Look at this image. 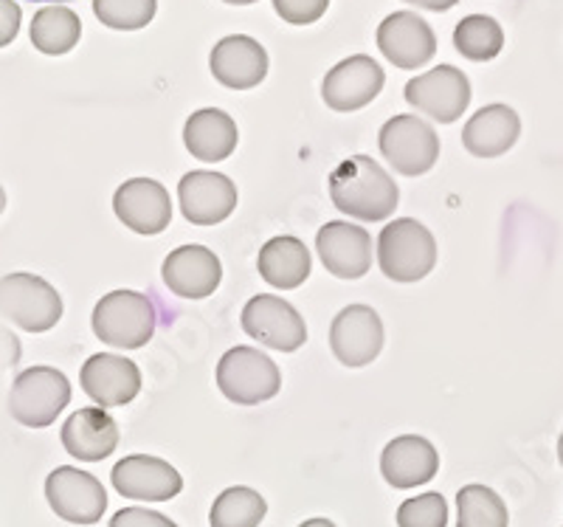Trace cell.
<instances>
[{
	"mask_svg": "<svg viewBox=\"0 0 563 527\" xmlns=\"http://www.w3.org/2000/svg\"><path fill=\"white\" fill-rule=\"evenodd\" d=\"M85 395L102 409L113 406H128L139 398L141 393V370L135 361L115 353L90 355L79 373Z\"/></svg>",
	"mask_w": 563,
	"mask_h": 527,
	"instance_id": "18",
	"label": "cell"
},
{
	"mask_svg": "<svg viewBox=\"0 0 563 527\" xmlns=\"http://www.w3.org/2000/svg\"><path fill=\"white\" fill-rule=\"evenodd\" d=\"M256 268H260V277L271 288L294 290L299 285H305V279L310 277L313 260H310L308 245L301 243L299 238H294V234H279V238H271L260 249Z\"/></svg>",
	"mask_w": 563,
	"mask_h": 527,
	"instance_id": "25",
	"label": "cell"
},
{
	"mask_svg": "<svg viewBox=\"0 0 563 527\" xmlns=\"http://www.w3.org/2000/svg\"><path fill=\"white\" fill-rule=\"evenodd\" d=\"M223 3H229V7H251L256 0H223Z\"/></svg>",
	"mask_w": 563,
	"mask_h": 527,
	"instance_id": "37",
	"label": "cell"
},
{
	"mask_svg": "<svg viewBox=\"0 0 563 527\" xmlns=\"http://www.w3.org/2000/svg\"><path fill=\"white\" fill-rule=\"evenodd\" d=\"M110 527H178L169 516L147 508H122L110 519Z\"/></svg>",
	"mask_w": 563,
	"mask_h": 527,
	"instance_id": "33",
	"label": "cell"
},
{
	"mask_svg": "<svg viewBox=\"0 0 563 527\" xmlns=\"http://www.w3.org/2000/svg\"><path fill=\"white\" fill-rule=\"evenodd\" d=\"M440 471V451L420 435H400L380 454V474L397 491L420 488Z\"/></svg>",
	"mask_w": 563,
	"mask_h": 527,
	"instance_id": "21",
	"label": "cell"
},
{
	"mask_svg": "<svg viewBox=\"0 0 563 527\" xmlns=\"http://www.w3.org/2000/svg\"><path fill=\"white\" fill-rule=\"evenodd\" d=\"M397 527H449V502L437 491L411 496L397 508Z\"/></svg>",
	"mask_w": 563,
	"mask_h": 527,
	"instance_id": "31",
	"label": "cell"
},
{
	"mask_svg": "<svg viewBox=\"0 0 563 527\" xmlns=\"http://www.w3.org/2000/svg\"><path fill=\"white\" fill-rule=\"evenodd\" d=\"M161 277L180 299H206L223 283V263L206 245H180L161 263Z\"/></svg>",
	"mask_w": 563,
	"mask_h": 527,
	"instance_id": "19",
	"label": "cell"
},
{
	"mask_svg": "<svg viewBox=\"0 0 563 527\" xmlns=\"http://www.w3.org/2000/svg\"><path fill=\"white\" fill-rule=\"evenodd\" d=\"M330 200L346 218L380 223L395 215L400 204V189L375 158L350 155L330 175Z\"/></svg>",
	"mask_w": 563,
	"mask_h": 527,
	"instance_id": "1",
	"label": "cell"
},
{
	"mask_svg": "<svg viewBox=\"0 0 563 527\" xmlns=\"http://www.w3.org/2000/svg\"><path fill=\"white\" fill-rule=\"evenodd\" d=\"M45 499L70 525H97L108 510V491L97 476L74 465H59L45 480Z\"/></svg>",
	"mask_w": 563,
	"mask_h": 527,
	"instance_id": "10",
	"label": "cell"
},
{
	"mask_svg": "<svg viewBox=\"0 0 563 527\" xmlns=\"http://www.w3.org/2000/svg\"><path fill=\"white\" fill-rule=\"evenodd\" d=\"M110 483L128 499L169 502L184 491V476L167 460L150 454H130L113 465Z\"/></svg>",
	"mask_w": 563,
	"mask_h": 527,
	"instance_id": "15",
	"label": "cell"
},
{
	"mask_svg": "<svg viewBox=\"0 0 563 527\" xmlns=\"http://www.w3.org/2000/svg\"><path fill=\"white\" fill-rule=\"evenodd\" d=\"M330 350L350 370L372 364L384 350V322L369 305H350L339 310L330 325Z\"/></svg>",
	"mask_w": 563,
	"mask_h": 527,
	"instance_id": "12",
	"label": "cell"
},
{
	"mask_svg": "<svg viewBox=\"0 0 563 527\" xmlns=\"http://www.w3.org/2000/svg\"><path fill=\"white\" fill-rule=\"evenodd\" d=\"M378 150L395 173L417 178L434 169L440 158V135L415 113H400L380 128Z\"/></svg>",
	"mask_w": 563,
	"mask_h": 527,
	"instance_id": "7",
	"label": "cell"
},
{
	"mask_svg": "<svg viewBox=\"0 0 563 527\" xmlns=\"http://www.w3.org/2000/svg\"><path fill=\"white\" fill-rule=\"evenodd\" d=\"M274 9L290 26H310L330 9V0H274Z\"/></svg>",
	"mask_w": 563,
	"mask_h": 527,
	"instance_id": "32",
	"label": "cell"
},
{
	"mask_svg": "<svg viewBox=\"0 0 563 527\" xmlns=\"http://www.w3.org/2000/svg\"><path fill=\"white\" fill-rule=\"evenodd\" d=\"M558 460H561L563 465V431H561V438H558Z\"/></svg>",
	"mask_w": 563,
	"mask_h": 527,
	"instance_id": "38",
	"label": "cell"
},
{
	"mask_svg": "<svg viewBox=\"0 0 563 527\" xmlns=\"http://www.w3.org/2000/svg\"><path fill=\"white\" fill-rule=\"evenodd\" d=\"M265 514H268V502L260 491L245 488V485H234L225 488L223 494L214 499L209 510L211 527H260Z\"/></svg>",
	"mask_w": 563,
	"mask_h": 527,
	"instance_id": "28",
	"label": "cell"
},
{
	"mask_svg": "<svg viewBox=\"0 0 563 527\" xmlns=\"http://www.w3.org/2000/svg\"><path fill=\"white\" fill-rule=\"evenodd\" d=\"M70 404V381L57 366H29L14 378L9 393V415L26 429H45Z\"/></svg>",
	"mask_w": 563,
	"mask_h": 527,
	"instance_id": "4",
	"label": "cell"
},
{
	"mask_svg": "<svg viewBox=\"0 0 563 527\" xmlns=\"http://www.w3.org/2000/svg\"><path fill=\"white\" fill-rule=\"evenodd\" d=\"M299 527H335V521L324 519V516H316V519H308V521H301Z\"/></svg>",
	"mask_w": 563,
	"mask_h": 527,
	"instance_id": "36",
	"label": "cell"
},
{
	"mask_svg": "<svg viewBox=\"0 0 563 527\" xmlns=\"http://www.w3.org/2000/svg\"><path fill=\"white\" fill-rule=\"evenodd\" d=\"M268 52L249 34H229L214 43L209 54V72L223 88L251 90L268 77Z\"/></svg>",
	"mask_w": 563,
	"mask_h": 527,
	"instance_id": "20",
	"label": "cell"
},
{
	"mask_svg": "<svg viewBox=\"0 0 563 527\" xmlns=\"http://www.w3.org/2000/svg\"><path fill=\"white\" fill-rule=\"evenodd\" d=\"M20 23H23V12L14 0H0V48H7L14 43L20 34Z\"/></svg>",
	"mask_w": 563,
	"mask_h": 527,
	"instance_id": "34",
	"label": "cell"
},
{
	"mask_svg": "<svg viewBox=\"0 0 563 527\" xmlns=\"http://www.w3.org/2000/svg\"><path fill=\"white\" fill-rule=\"evenodd\" d=\"M180 212L195 226H218L238 209V184L214 169H192L178 184Z\"/></svg>",
	"mask_w": 563,
	"mask_h": 527,
	"instance_id": "14",
	"label": "cell"
},
{
	"mask_svg": "<svg viewBox=\"0 0 563 527\" xmlns=\"http://www.w3.org/2000/svg\"><path fill=\"white\" fill-rule=\"evenodd\" d=\"M158 314L147 294L119 288L104 294L90 316L97 339L115 350H139L155 336Z\"/></svg>",
	"mask_w": 563,
	"mask_h": 527,
	"instance_id": "2",
	"label": "cell"
},
{
	"mask_svg": "<svg viewBox=\"0 0 563 527\" xmlns=\"http://www.w3.org/2000/svg\"><path fill=\"white\" fill-rule=\"evenodd\" d=\"M32 3H68V0H32Z\"/></svg>",
	"mask_w": 563,
	"mask_h": 527,
	"instance_id": "39",
	"label": "cell"
},
{
	"mask_svg": "<svg viewBox=\"0 0 563 527\" xmlns=\"http://www.w3.org/2000/svg\"><path fill=\"white\" fill-rule=\"evenodd\" d=\"M240 142L238 122L220 108H200L184 124L186 150L206 164L225 162Z\"/></svg>",
	"mask_w": 563,
	"mask_h": 527,
	"instance_id": "24",
	"label": "cell"
},
{
	"mask_svg": "<svg viewBox=\"0 0 563 527\" xmlns=\"http://www.w3.org/2000/svg\"><path fill=\"white\" fill-rule=\"evenodd\" d=\"M384 85L386 74L378 59L366 57V54H352L327 72L324 83H321V99L330 110L352 113V110L375 102Z\"/></svg>",
	"mask_w": 563,
	"mask_h": 527,
	"instance_id": "11",
	"label": "cell"
},
{
	"mask_svg": "<svg viewBox=\"0 0 563 527\" xmlns=\"http://www.w3.org/2000/svg\"><path fill=\"white\" fill-rule=\"evenodd\" d=\"M454 48L471 63H490L505 48V29L490 14H467L454 29Z\"/></svg>",
	"mask_w": 563,
	"mask_h": 527,
	"instance_id": "27",
	"label": "cell"
},
{
	"mask_svg": "<svg viewBox=\"0 0 563 527\" xmlns=\"http://www.w3.org/2000/svg\"><path fill=\"white\" fill-rule=\"evenodd\" d=\"M521 135V119L510 105L493 102L476 110L462 128V144L476 158H499L516 147Z\"/></svg>",
	"mask_w": 563,
	"mask_h": 527,
	"instance_id": "23",
	"label": "cell"
},
{
	"mask_svg": "<svg viewBox=\"0 0 563 527\" xmlns=\"http://www.w3.org/2000/svg\"><path fill=\"white\" fill-rule=\"evenodd\" d=\"M32 45L45 57H63L74 52L82 37V20L74 9H65L59 3L45 7L34 14L32 29H29Z\"/></svg>",
	"mask_w": 563,
	"mask_h": 527,
	"instance_id": "26",
	"label": "cell"
},
{
	"mask_svg": "<svg viewBox=\"0 0 563 527\" xmlns=\"http://www.w3.org/2000/svg\"><path fill=\"white\" fill-rule=\"evenodd\" d=\"M378 48L395 68L417 72L437 54L434 29L415 12H395L378 26Z\"/></svg>",
	"mask_w": 563,
	"mask_h": 527,
	"instance_id": "17",
	"label": "cell"
},
{
	"mask_svg": "<svg viewBox=\"0 0 563 527\" xmlns=\"http://www.w3.org/2000/svg\"><path fill=\"white\" fill-rule=\"evenodd\" d=\"M316 251H319L321 265L339 279H361L372 268L369 232L350 220H333L321 226L316 234Z\"/></svg>",
	"mask_w": 563,
	"mask_h": 527,
	"instance_id": "16",
	"label": "cell"
},
{
	"mask_svg": "<svg viewBox=\"0 0 563 527\" xmlns=\"http://www.w3.org/2000/svg\"><path fill=\"white\" fill-rule=\"evenodd\" d=\"M158 12V0H93V14L113 32L147 29Z\"/></svg>",
	"mask_w": 563,
	"mask_h": 527,
	"instance_id": "30",
	"label": "cell"
},
{
	"mask_svg": "<svg viewBox=\"0 0 563 527\" xmlns=\"http://www.w3.org/2000/svg\"><path fill=\"white\" fill-rule=\"evenodd\" d=\"M218 389L223 398L240 406H256L276 398L282 389V373L268 353L238 344L223 353L218 364Z\"/></svg>",
	"mask_w": 563,
	"mask_h": 527,
	"instance_id": "6",
	"label": "cell"
},
{
	"mask_svg": "<svg viewBox=\"0 0 563 527\" xmlns=\"http://www.w3.org/2000/svg\"><path fill=\"white\" fill-rule=\"evenodd\" d=\"M243 330L263 348L276 350V353H296V350L308 341V325L305 316L285 303L282 296L274 294H256L245 303Z\"/></svg>",
	"mask_w": 563,
	"mask_h": 527,
	"instance_id": "8",
	"label": "cell"
},
{
	"mask_svg": "<svg viewBox=\"0 0 563 527\" xmlns=\"http://www.w3.org/2000/svg\"><path fill=\"white\" fill-rule=\"evenodd\" d=\"M115 218L141 238L167 232L173 220V198L167 187L155 178H130L113 195Z\"/></svg>",
	"mask_w": 563,
	"mask_h": 527,
	"instance_id": "13",
	"label": "cell"
},
{
	"mask_svg": "<svg viewBox=\"0 0 563 527\" xmlns=\"http://www.w3.org/2000/svg\"><path fill=\"white\" fill-rule=\"evenodd\" d=\"M63 296L37 274L18 271L0 279V314L26 333H48L63 319Z\"/></svg>",
	"mask_w": 563,
	"mask_h": 527,
	"instance_id": "5",
	"label": "cell"
},
{
	"mask_svg": "<svg viewBox=\"0 0 563 527\" xmlns=\"http://www.w3.org/2000/svg\"><path fill=\"white\" fill-rule=\"evenodd\" d=\"M404 3H409V7H417V9H426V12H449V9H454L460 0H404Z\"/></svg>",
	"mask_w": 563,
	"mask_h": 527,
	"instance_id": "35",
	"label": "cell"
},
{
	"mask_svg": "<svg viewBox=\"0 0 563 527\" xmlns=\"http://www.w3.org/2000/svg\"><path fill=\"white\" fill-rule=\"evenodd\" d=\"M456 527H510L505 499L487 485H465L456 494Z\"/></svg>",
	"mask_w": 563,
	"mask_h": 527,
	"instance_id": "29",
	"label": "cell"
},
{
	"mask_svg": "<svg viewBox=\"0 0 563 527\" xmlns=\"http://www.w3.org/2000/svg\"><path fill=\"white\" fill-rule=\"evenodd\" d=\"M63 446L79 463H102L119 449V426L102 406L77 409L63 424Z\"/></svg>",
	"mask_w": 563,
	"mask_h": 527,
	"instance_id": "22",
	"label": "cell"
},
{
	"mask_svg": "<svg viewBox=\"0 0 563 527\" xmlns=\"http://www.w3.org/2000/svg\"><path fill=\"white\" fill-rule=\"evenodd\" d=\"M378 265L391 283H420L437 265L434 234L415 218H397L378 234Z\"/></svg>",
	"mask_w": 563,
	"mask_h": 527,
	"instance_id": "3",
	"label": "cell"
},
{
	"mask_svg": "<svg viewBox=\"0 0 563 527\" xmlns=\"http://www.w3.org/2000/svg\"><path fill=\"white\" fill-rule=\"evenodd\" d=\"M0 195H3V189H0Z\"/></svg>",
	"mask_w": 563,
	"mask_h": 527,
	"instance_id": "40",
	"label": "cell"
},
{
	"mask_svg": "<svg viewBox=\"0 0 563 527\" xmlns=\"http://www.w3.org/2000/svg\"><path fill=\"white\" fill-rule=\"evenodd\" d=\"M404 97L417 113L431 122L454 124L471 105V83L456 65H437L431 72L409 79Z\"/></svg>",
	"mask_w": 563,
	"mask_h": 527,
	"instance_id": "9",
	"label": "cell"
}]
</instances>
